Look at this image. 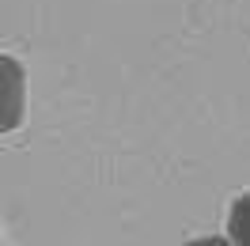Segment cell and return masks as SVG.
<instances>
[{
	"instance_id": "obj_1",
	"label": "cell",
	"mask_w": 250,
	"mask_h": 246,
	"mask_svg": "<svg viewBox=\"0 0 250 246\" xmlns=\"http://www.w3.org/2000/svg\"><path fill=\"white\" fill-rule=\"evenodd\" d=\"M23 118H27V68L12 53H0V133L19 129Z\"/></svg>"
},
{
	"instance_id": "obj_3",
	"label": "cell",
	"mask_w": 250,
	"mask_h": 246,
	"mask_svg": "<svg viewBox=\"0 0 250 246\" xmlns=\"http://www.w3.org/2000/svg\"><path fill=\"white\" fill-rule=\"evenodd\" d=\"M182 246H235L228 235H201V239H189V243H182Z\"/></svg>"
},
{
	"instance_id": "obj_2",
	"label": "cell",
	"mask_w": 250,
	"mask_h": 246,
	"mask_svg": "<svg viewBox=\"0 0 250 246\" xmlns=\"http://www.w3.org/2000/svg\"><path fill=\"white\" fill-rule=\"evenodd\" d=\"M228 239H231L235 246H250V189L231 201V212H228Z\"/></svg>"
}]
</instances>
